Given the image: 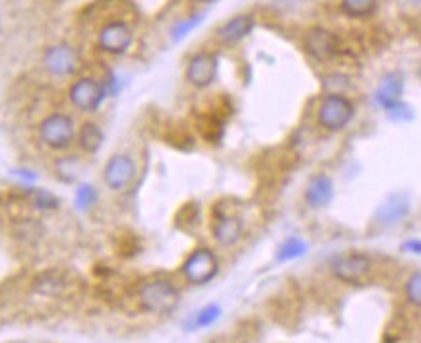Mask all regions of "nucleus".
Instances as JSON below:
<instances>
[{
    "instance_id": "1",
    "label": "nucleus",
    "mask_w": 421,
    "mask_h": 343,
    "mask_svg": "<svg viewBox=\"0 0 421 343\" xmlns=\"http://www.w3.org/2000/svg\"><path fill=\"white\" fill-rule=\"evenodd\" d=\"M138 301L142 310L152 314H169L177 308L181 295L175 285L165 277H154L142 284L138 291Z\"/></svg>"
},
{
    "instance_id": "2",
    "label": "nucleus",
    "mask_w": 421,
    "mask_h": 343,
    "mask_svg": "<svg viewBox=\"0 0 421 343\" xmlns=\"http://www.w3.org/2000/svg\"><path fill=\"white\" fill-rule=\"evenodd\" d=\"M76 124L74 120L64 113H53L39 124L41 142L55 151H62L72 146L76 140Z\"/></svg>"
},
{
    "instance_id": "3",
    "label": "nucleus",
    "mask_w": 421,
    "mask_h": 343,
    "mask_svg": "<svg viewBox=\"0 0 421 343\" xmlns=\"http://www.w3.org/2000/svg\"><path fill=\"white\" fill-rule=\"evenodd\" d=\"M217 270H220L217 256L204 246L192 250V254L188 256L183 264V275L186 281L192 285H204L212 281L217 275Z\"/></svg>"
},
{
    "instance_id": "4",
    "label": "nucleus",
    "mask_w": 421,
    "mask_h": 343,
    "mask_svg": "<svg viewBox=\"0 0 421 343\" xmlns=\"http://www.w3.org/2000/svg\"><path fill=\"white\" fill-rule=\"evenodd\" d=\"M373 270L371 258L361 252H348L334 258L332 274L343 284H363Z\"/></svg>"
},
{
    "instance_id": "5",
    "label": "nucleus",
    "mask_w": 421,
    "mask_h": 343,
    "mask_svg": "<svg viewBox=\"0 0 421 343\" xmlns=\"http://www.w3.org/2000/svg\"><path fill=\"white\" fill-rule=\"evenodd\" d=\"M107 89L96 78H80L70 88V103L84 113H96L105 101Z\"/></svg>"
},
{
    "instance_id": "6",
    "label": "nucleus",
    "mask_w": 421,
    "mask_h": 343,
    "mask_svg": "<svg viewBox=\"0 0 421 343\" xmlns=\"http://www.w3.org/2000/svg\"><path fill=\"white\" fill-rule=\"evenodd\" d=\"M353 118V105L343 95H328L319 107V122L326 130H342Z\"/></svg>"
},
{
    "instance_id": "7",
    "label": "nucleus",
    "mask_w": 421,
    "mask_h": 343,
    "mask_svg": "<svg viewBox=\"0 0 421 343\" xmlns=\"http://www.w3.org/2000/svg\"><path fill=\"white\" fill-rule=\"evenodd\" d=\"M132 30L127 21L113 20L107 21L98 33V45L99 49H103L105 53L111 55H123L130 49L132 45Z\"/></svg>"
},
{
    "instance_id": "8",
    "label": "nucleus",
    "mask_w": 421,
    "mask_h": 343,
    "mask_svg": "<svg viewBox=\"0 0 421 343\" xmlns=\"http://www.w3.org/2000/svg\"><path fill=\"white\" fill-rule=\"evenodd\" d=\"M43 66L53 76H70L80 66L78 50L74 49L72 45H66V43L53 45L43 55Z\"/></svg>"
},
{
    "instance_id": "9",
    "label": "nucleus",
    "mask_w": 421,
    "mask_h": 343,
    "mask_svg": "<svg viewBox=\"0 0 421 343\" xmlns=\"http://www.w3.org/2000/svg\"><path fill=\"white\" fill-rule=\"evenodd\" d=\"M303 47L314 60L326 62V60H332L338 55L340 43H338V37L334 35L332 31L324 30V28H313V30L305 33Z\"/></svg>"
},
{
    "instance_id": "10",
    "label": "nucleus",
    "mask_w": 421,
    "mask_h": 343,
    "mask_svg": "<svg viewBox=\"0 0 421 343\" xmlns=\"http://www.w3.org/2000/svg\"><path fill=\"white\" fill-rule=\"evenodd\" d=\"M134 177H136V165H134L132 157L125 156V154L111 157L103 169V180L115 192L125 190L134 180Z\"/></svg>"
},
{
    "instance_id": "11",
    "label": "nucleus",
    "mask_w": 421,
    "mask_h": 343,
    "mask_svg": "<svg viewBox=\"0 0 421 343\" xmlns=\"http://www.w3.org/2000/svg\"><path fill=\"white\" fill-rule=\"evenodd\" d=\"M217 76V59L212 53H196L188 60L186 80L195 88H208Z\"/></svg>"
},
{
    "instance_id": "12",
    "label": "nucleus",
    "mask_w": 421,
    "mask_h": 343,
    "mask_svg": "<svg viewBox=\"0 0 421 343\" xmlns=\"http://www.w3.org/2000/svg\"><path fill=\"white\" fill-rule=\"evenodd\" d=\"M255 28V18L251 14H239L235 18L227 20L220 30H217V37L224 43H237V41L245 39L247 35Z\"/></svg>"
},
{
    "instance_id": "13",
    "label": "nucleus",
    "mask_w": 421,
    "mask_h": 343,
    "mask_svg": "<svg viewBox=\"0 0 421 343\" xmlns=\"http://www.w3.org/2000/svg\"><path fill=\"white\" fill-rule=\"evenodd\" d=\"M212 233H214V239L222 246H233L243 237V221L237 216L217 217Z\"/></svg>"
},
{
    "instance_id": "14",
    "label": "nucleus",
    "mask_w": 421,
    "mask_h": 343,
    "mask_svg": "<svg viewBox=\"0 0 421 343\" xmlns=\"http://www.w3.org/2000/svg\"><path fill=\"white\" fill-rule=\"evenodd\" d=\"M402 91H404V80L400 74H388V76H384L381 86L377 89V101L386 111H391L392 107L402 103Z\"/></svg>"
},
{
    "instance_id": "15",
    "label": "nucleus",
    "mask_w": 421,
    "mask_h": 343,
    "mask_svg": "<svg viewBox=\"0 0 421 343\" xmlns=\"http://www.w3.org/2000/svg\"><path fill=\"white\" fill-rule=\"evenodd\" d=\"M408 210H410L408 198L404 196V194H394L386 202H382V206L377 212V219L381 223H384V225H392V223L402 221L406 217V214H408Z\"/></svg>"
},
{
    "instance_id": "16",
    "label": "nucleus",
    "mask_w": 421,
    "mask_h": 343,
    "mask_svg": "<svg viewBox=\"0 0 421 343\" xmlns=\"http://www.w3.org/2000/svg\"><path fill=\"white\" fill-rule=\"evenodd\" d=\"M332 180L324 175H319L309 183L307 192H305V200L311 207H324L332 200Z\"/></svg>"
},
{
    "instance_id": "17",
    "label": "nucleus",
    "mask_w": 421,
    "mask_h": 343,
    "mask_svg": "<svg viewBox=\"0 0 421 343\" xmlns=\"http://www.w3.org/2000/svg\"><path fill=\"white\" fill-rule=\"evenodd\" d=\"M33 291L43 297H59L66 291V281L55 272H45L33 279Z\"/></svg>"
},
{
    "instance_id": "18",
    "label": "nucleus",
    "mask_w": 421,
    "mask_h": 343,
    "mask_svg": "<svg viewBox=\"0 0 421 343\" xmlns=\"http://www.w3.org/2000/svg\"><path fill=\"white\" fill-rule=\"evenodd\" d=\"M76 140H78V146L86 154H96L103 144V130L96 122H86V124L80 127Z\"/></svg>"
},
{
    "instance_id": "19",
    "label": "nucleus",
    "mask_w": 421,
    "mask_h": 343,
    "mask_svg": "<svg viewBox=\"0 0 421 343\" xmlns=\"http://www.w3.org/2000/svg\"><path fill=\"white\" fill-rule=\"evenodd\" d=\"M28 198H30V204L35 210H43V212H51V210H57L59 207V198L55 194H51L49 190H43V188H30L28 190Z\"/></svg>"
},
{
    "instance_id": "20",
    "label": "nucleus",
    "mask_w": 421,
    "mask_h": 343,
    "mask_svg": "<svg viewBox=\"0 0 421 343\" xmlns=\"http://www.w3.org/2000/svg\"><path fill=\"white\" fill-rule=\"evenodd\" d=\"M343 12L352 18H365L377 8V0H342Z\"/></svg>"
},
{
    "instance_id": "21",
    "label": "nucleus",
    "mask_w": 421,
    "mask_h": 343,
    "mask_svg": "<svg viewBox=\"0 0 421 343\" xmlns=\"http://www.w3.org/2000/svg\"><path fill=\"white\" fill-rule=\"evenodd\" d=\"M307 252V245H305L301 239H287L284 245L280 246V252H278V260L280 262H287V260H295L299 256H303Z\"/></svg>"
},
{
    "instance_id": "22",
    "label": "nucleus",
    "mask_w": 421,
    "mask_h": 343,
    "mask_svg": "<svg viewBox=\"0 0 421 343\" xmlns=\"http://www.w3.org/2000/svg\"><path fill=\"white\" fill-rule=\"evenodd\" d=\"M222 316V308L217 306V304H208V306H204L202 310H198L195 316V320H192V328L190 330H196V328H208V326H212V324L216 322L217 318Z\"/></svg>"
},
{
    "instance_id": "23",
    "label": "nucleus",
    "mask_w": 421,
    "mask_h": 343,
    "mask_svg": "<svg viewBox=\"0 0 421 343\" xmlns=\"http://www.w3.org/2000/svg\"><path fill=\"white\" fill-rule=\"evenodd\" d=\"M96 200H98V192H96V188L91 187V185H82L76 190V207L82 210V212H86V210L93 206Z\"/></svg>"
},
{
    "instance_id": "24",
    "label": "nucleus",
    "mask_w": 421,
    "mask_h": 343,
    "mask_svg": "<svg viewBox=\"0 0 421 343\" xmlns=\"http://www.w3.org/2000/svg\"><path fill=\"white\" fill-rule=\"evenodd\" d=\"M406 297L413 306L421 308V272H415L406 284Z\"/></svg>"
},
{
    "instance_id": "25",
    "label": "nucleus",
    "mask_w": 421,
    "mask_h": 343,
    "mask_svg": "<svg viewBox=\"0 0 421 343\" xmlns=\"http://www.w3.org/2000/svg\"><path fill=\"white\" fill-rule=\"evenodd\" d=\"M198 24H202V16H192V18H188V20L181 21L175 30H173V39L181 41L183 37H186L190 31L195 30Z\"/></svg>"
},
{
    "instance_id": "26",
    "label": "nucleus",
    "mask_w": 421,
    "mask_h": 343,
    "mask_svg": "<svg viewBox=\"0 0 421 343\" xmlns=\"http://www.w3.org/2000/svg\"><path fill=\"white\" fill-rule=\"evenodd\" d=\"M402 250L413 252V254H421V241H408V243L402 245Z\"/></svg>"
},
{
    "instance_id": "27",
    "label": "nucleus",
    "mask_w": 421,
    "mask_h": 343,
    "mask_svg": "<svg viewBox=\"0 0 421 343\" xmlns=\"http://www.w3.org/2000/svg\"><path fill=\"white\" fill-rule=\"evenodd\" d=\"M418 74H420V78H421V64H420V70H418Z\"/></svg>"
},
{
    "instance_id": "28",
    "label": "nucleus",
    "mask_w": 421,
    "mask_h": 343,
    "mask_svg": "<svg viewBox=\"0 0 421 343\" xmlns=\"http://www.w3.org/2000/svg\"><path fill=\"white\" fill-rule=\"evenodd\" d=\"M413 2H421V0H413Z\"/></svg>"
}]
</instances>
